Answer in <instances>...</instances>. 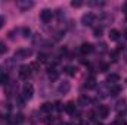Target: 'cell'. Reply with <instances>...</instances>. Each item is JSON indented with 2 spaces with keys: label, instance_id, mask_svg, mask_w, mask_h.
I'll return each instance as SVG.
<instances>
[{
  "label": "cell",
  "instance_id": "1",
  "mask_svg": "<svg viewBox=\"0 0 127 125\" xmlns=\"http://www.w3.org/2000/svg\"><path fill=\"white\" fill-rule=\"evenodd\" d=\"M31 68L28 66V65H22V66H19V71H18V75H19V78L21 80H28L30 78V75H31Z\"/></svg>",
  "mask_w": 127,
  "mask_h": 125
},
{
  "label": "cell",
  "instance_id": "2",
  "mask_svg": "<svg viewBox=\"0 0 127 125\" xmlns=\"http://www.w3.org/2000/svg\"><path fill=\"white\" fill-rule=\"evenodd\" d=\"M93 22H95V15H93V13L87 12V13H84V15L81 16V24H83L84 27H90Z\"/></svg>",
  "mask_w": 127,
  "mask_h": 125
},
{
  "label": "cell",
  "instance_id": "3",
  "mask_svg": "<svg viewBox=\"0 0 127 125\" xmlns=\"http://www.w3.org/2000/svg\"><path fill=\"white\" fill-rule=\"evenodd\" d=\"M52 16H53V13H52L50 9H43V10L40 12V19H41L44 24L50 22V21H52Z\"/></svg>",
  "mask_w": 127,
  "mask_h": 125
},
{
  "label": "cell",
  "instance_id": "4",
  "mask_svg": "<svg viewBox=\"0 0 127 125\" xmlns=\"http://www.w3.org/2000/svg\"><path fill=\"white\" fill-rule=\"evenodd\" d=\"M93 50H95V46L92 44V43H83L81 46H80V52H81V55H90V53H93Z\"/></svg>",
  "mask_w": 127,
  "mask_h": 125
},
{
  "label": "cell",
  "instance_id": "5",
  "mask_svg": "<svg viewBox=\"0 0 127 125\" xmlns=\"http://www.w3.org/2000/svg\"><path fill=\"white\" fill-rule=\"evenodd\" d=\"M31 55H32L31 49H19V50L15 53V58H18V59H27V58H30Z\"/></svg>",
  "mask_w": 127,
  "mask_h": 125
},
{
  "label": "cell",
  "instance_id": "6",
  "mask_svg": "<svg viewBox=\"0 0 127 125\" xmlns=\"http://www.w3.org/2000/svg\"><path fill=\"white\" fill-rule=\"evenodd\" d=\"M32 94H34V87H32L31 84H25L24 88H22V97L30 100L32 97Z\"/></svg>",
  "mask_w": 127,
  "mask_h": 125
},
{
  "label": "cell",
  "instance_id": "7",
  "mask_svg": "<svg viewBox=\"0 0 127 125\" xmlns=\"http://www.w3.org/2000/svg\"><path fill=\"white\" fill-rule=\"evenodd\" d=\"M16 4H18V7H19L22 12H25V10L31 9L32 6H34V1H28V0H19Z\"/></svg>",
  "mask_w": 127,
  "mask_h": 125
},
{
  "label": "cell",
  "instance_id": "8",
  "mask_svg": "<svg viewBox=\"0 0 127 125\" xmlns=\"http://www.w3.org/2000/svg\"><path fill=\"white\" fill-rule=\"evenodd\" d=\"M109 107L106 106V104H100L99 106V110H97V115H99V118H108L109 116Z\"/></svg>",
  "mask_w": 127,
  "mask_h": 125
},
{
  "label": "cell",
  "instance_id": "9",
  "mask_svg": "<svg viewBox=\"0 0 127 125\" xmlns=\"http://www.w3.org/2000/svg\"><path fill=\"white\" fill-rule=\"evenodd\" d=\"M69 90H71V84L68 81H64V83H61L58 85V93L59 94H66Z\"/></svg>",
  "mask_w": 127,
  "mask_h": 125
},
{
  "label": "cell",
  "instance_id": "10",
  "mask_svg": "<svg viewBox=\"0 0 127 125\" xmlns=\"http://www.w3.org/2000/svg\"><path fill=\"white\" fill-rule=\"evenodd\" d=\"M96 87V80L93 75H90L87 80H86V83H84V88H87V90H93Z\"/></svg>",
  "mask_w": 127,
  "mask_h": 125
},
{
  "label": "cell",
  "instance_id": "11",
  "mask_svg": "<svg viewBox=\"0 0 127 125\" xmlns=\"http://www.w3.org/2000/svg\"><path fill=\"white\" fill-rule=\"evenodd\" d=\"M47 78H49L50 81H56V80L59 78V72H58L55 68H49V69H47Z\"/></svg>",
  "mask_w": 127,
  "mask_h": 125
},
{
  "label": "cell",
  "instance_id": "12",
  "mask_svg": "<svg viewBox=\"0 0 127 125\" xmlns=\"http://www.w3.org/2000/svg\"><path fill=\"white\" fill-rule=\"evenodd\" d=\"M65 112L66 113H69V115H75V103L74 102H68L66 104H65Z\"/></svg>",
  "mask_w": 127,
  "mask_h": 125
},
{
  "label": "cell",
  "instance_id": "13",
  "mask_svg": "<svg viewBox=\"0 0 127 125\" xmlns=\"http://www.w3.org/2000/svg\"><path fill=\"white\" fill-rule=\"evenodd\" d=\"M106 81L111 83L112 85H117V83L120 81V75H118V74H109V75L106 77Z\"/></svg>",
  "mask_w": 127,
  "mask_h": 125
},
{
  "label": "cell",
  "instance_id": "14",
  "mask_svg": "<svg viewBox=\"0 0 127 125\" xmlns=\"http://www.w3.org/2000/svg\"><path fill=\"white\" fill-rule=\"evenodd\" d=\"M41 110L46 112V113H50L52 110H55V106H53L52 103H43V104H41Z\"/></svg>",
  "mask_w": 127,
  "mask_h": 125
},
{
  "label": "cell",
  "instance_id": "15",
  "mask_svg": "<svg viewBox=\"0 0 127 125\" xmlns=\"http://www.w3.org/2000/svg\"><path fill=\"white\" fill-rule=\"evenodd\" d=\"M120 38V31L118 30H111L109 31V40L111 41H117Z\"/></svg>",
  "mask_w": 127,
  "mask_h": 125
},
{
  "label": "cell",
  "instance_id": "16",
  "mask_svg": "<svg viewBox=\"0 0 127 125\" xmlns=\"http://www.w3.org/2000/svg\"><path fill=\"white\" fill-rule=\"evenodd\" d=\"M75 72H77V69H75L74 66H71V65H69V66H65V74H66L68 77H74Z\"/></svg>",
  "mask_w": 127,
  "mask_h": 125
},
{
  "label": "cell",
  "instance_id": "17",
  "mask_svg": "<svg viewBox=\"0 0 127 125\" xmlns=\"http://www.w3.org/2000/svg\"><path fill=\"white\" fill-rule=\"evenodd\" d=\"M7 84H9V75L3 72L0 75V85H7Z\"/></svg>",
  "mask_w": 127,
  "mask_h": 125
},
{
  "label": "cell",
  "instance_id": "18",
  "mask_svg": "<svg viewBox=\"0 0 127 125\" xmlns=\"http://www.w3.org/2000/svg\"><path fill=\"white\" fill-rule=\"evenodd\" d=\"M120 91H121V88H120L118 85H112V87L109 88V94H111V96H117Z\"/></svg>",
  "mask_w": 127,
  "mask_h": 125
},
{
  "label": "cell",
  "instance_id": "19",
  "mask_svg": "<svg viewBox=\"0 0 127 125\" xmlns=\"http://www.w3.org/2000/svg\"><path fill=\"white\" fill-rule=\"evenodd\" d=\"M89 103H90L89 97H86V96H81V97H80V104H81V106H87Z\"/></svg>",
  "mask_w": 127,
  "mask_h": 125
},
{
  "label": "cell",
  "instance_id": "20",
  "mask_svg": "<svg viewBox=\"0 0 127 125\" xmlns=\"http://www.w3.org/2000/svg\"><path fill=\"white\" fill-rule=\"evenodd\" d=\"M21 32H22V37H24V38H28V37H30V34H31V31H30V28H28V27H24V28L21 30Z\"/></svg>",
  "mask_w": 127,
  "mask_h": 125
},
{
  "label": "cell",
  "instance_id": "21",
  "mask_svg": "<svg viewBox=\"0 0 127 125\" xmlns=\"http://www.w3.org/2000/svg\"><path fill=\"white\" fill-rule=\"evenodd\" d=\"M47 62V56L44 53H38V63H46Z\"/></svg>",
  "mask_w": 127,
  "mask_h": 125
},
{
  "label": "cell",
  "instance_id": "22",
  "mask_svg": "<svg viewBox=\"0 0 127 125\" xmlns=\"http://www.w3.org/2000/svg\"><path fill=\"white\" fill-rule=\"evenodd\" d=\"M108 69H109V65H108V63H102V65L99 66V71H100V72H108Z\"/></svg>",
  "mask_w": 127,
  "mask_h": 125
},
{
  "label": "cell",
  "instance_id": "23",
  "mask_svg": "<svg viewBox=\"0 0 127 125\" xmlns=\"http://www.w3.org/2000/svg\"><path fill=\"white\" fill-rule=\"evenodd\" d=\"M71 6H72V7H80V6H83V1H80V0H72V1H71Z\"/></svg>",
  "mask_w": 127,
  "mask_h": 125
},
{
  "label": "cell",
  "instance_id": "24",
  "mask_svg": "<svg viewBox=\"0 0 127 125\" xmlns=\"http://www.w3.org/2000/svg\"><path fill=\"white\" fill-rule=\"evenodd\" d=\"M15 121H16V124H21V122H24V115H21V113H18L15 118H13Z\"/></svg>",
  "mask_w": 127,
  "mask_h": 125
},
{
  "label": "cell",
  "instance_id": "25",
  "mask_svg": "<svg viewBox=\"0 0 127 125\" xmlns=\"http://www.w3.org/2000/svg\"><path fill=\"white\" fill-rule=\"evenodd\" d=\"M30 68H31V71H38V69H40V63L38 62H32L31 65H30Z\"/></svg>",
  "mask_w": 127,
  "mask_h": 125
},
{
  "label": "cell",
  "instance_id": "26",
  "mask_svg": "<svg viewBox=\"0 0 127 125\" xmlns=\"http://www.w3.org/2000/svg\"><path fill=\"white\" fill-rule=\"evenodd\" d=\"M93 34H95V37H100V34H102V28H95V30H93Z\"/></svg>",
  "mask_w": 127,
  "mask_h": 125
},
{
  "label": "cell",
  "instance_id": "27",
  "mask_svg": "<svg viewBox=\"0 0 127 125\" xmlns=\"http://www.w3.org/2000/svg\"><path fill=\"white\" fill-rule=\"evenodd\" d=\"M53 106H55V109H56V110H59V112H61V110L64 109V107H62V103H59V102H56Z\"/></svg>",
  "mask_w": 127,
  "mask_h": 125
},
{
  "label": "cell",
  "instance_id": "28",
  "mask_svg": "<svg viewBox=\"0 0 127 125\" xmlns=\"http://www.w3.org/2000/svg\"><path fill=\"white\" fill-rule=\"evenodd\" d=\"M4 22H6V18H4L3 15H0V30L3 28V25H4Z\"/></svg>",
  "mask_w": 127,
  "mask_h": 125
},
{
  "label": "cell",
  "instance_id": "29",
  "mask_svg": "<svg viewBox=\"0 0 127 125\" xmlns=\"http://www.w3.org/2000/svg\"><path fill=\"white\" fill-rule=\"evenodd\" d=\"M7 52V49H6V46L3 44V43H0V53H6Z\"/></svg>",
  "mask_w": 127,
  "mask_h": 125
},
{
  "label": "cell",
  "instance_id": "30",
  "mask_svg": "<svg viewBox=\"0 0 127 125\" xmlns=\"http://www.w3.org/2000/svg\"><path fill=\"white\" fill-rule=\"evenodd\" d=\"M123 12L126 13V16H127V3H124V4H123Z\"/></svg>",
  "mask_w": 127,
  "mask_h": 125
},
{
  "label": "cell",
  "instance_id": "31",
  "mask_svg": "<svg viewBox=\"0 0 127 125\" xmlns=\"http://www.w3.org/2000/svg\"><path fill=\"white\" fill-rule=\"evenodd\" d=\"M81 125H89L87 122H81Z\"/></svg>",
  "mask_w": 127,
  "mask_h": 125
},
{
  "label": "cell",
  "instance_id": "32",
  "mask_svg": "<svg viewBox=\"0 0 127 125\" xmlns=\"http://www.w3.org/2000/svg\"><path fill=\"white\" fill-rule=\"evenodd\" d=\"M124 35H126V38H127V30H126V32H124Z\"/></svg>",
  "mask_w": 127,
  "mask_h": 125
},
{
  "label": "cell",
  "instance_id": "33",
  "mask_svg": "<svg viewBox=\"0 0 127 125\" xmlns=\"http://www.w3.org/2000/svg\"><path fill=\"white\" fill-rule=\"evenodd\" d=\"M1 74H3V72H1V68H0V75H1Z\"/></svg>",
  "mask_w": 127,
  "mask_h": 125
},
{
  "label": "cell",
  "instance_id": "34",
  "mask_svg": "<svg viewBox=\"0 0 127 125\" xmlns=\"http://www.w3.org/2000/svg\"><path fill=\"white\" fill-rule=\"evenodd\" d=\"M96 125H103V124H100V122H99V124H96Z\"/></svg>",
  "mask_w": 127,
  "mask_h": 125
},
{
  "label": "cell",
  "instance_id": "35",
  "mask_svg": "<svg viewBox=\"0 0 127 125\" xmlns=\"http://www.w3.org/2000/svg\"><path fill=\"white\" fill-rule=\"evenodd\" d=\"M59 125H68V124H59Z\"/></svg>",
  "mask_w": 127,
  "mask_h": 125
},
{
  "label": "cell",
  "instance_id": "36",
  "mask_svg": "<svg viewBox=\"0 0 127 125\" xmlns=\"http://www.w3.org/2000/svg\"><path fill=\"white\" fill-rule=\"evenodd\" d=\"M112 125H117V124H112Z\"/></svg>",
  "mask_w": 127,
  "mask_h": 125
}]
</instances>
